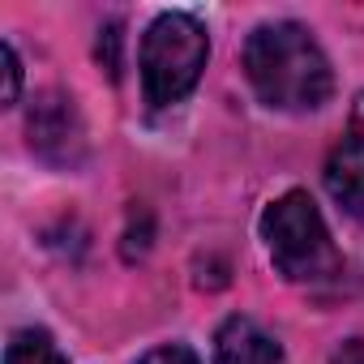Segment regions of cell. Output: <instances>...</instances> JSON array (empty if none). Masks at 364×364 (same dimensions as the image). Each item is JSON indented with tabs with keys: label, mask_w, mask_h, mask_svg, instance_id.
Returning a JSON list of instances; mask_svg holds the SVG:
<instances>
[{
	"label": "cell",
	"mask_w": 364,
	"mask_h": 364,
	"mask_svg": "<svg viewBox=\"0 0 364 364\" xmlns=\"http://www.w3.org/2000/svg\"><path fill=\"white\" fill-rule=\"evenodd\" d=\"M245 73L274 112H317L334 95V69L300 22H262L245 39Z\"/></svg>",
	"instance_id": "1"
},
{
	"label": "cell",
	"mask_w": 364,
	"mask_h": 364,
	"mask_svg": "<svg viewBox=\"0 0 364 364\" xmlns=\"http://www.w3.org/2000/svg\"><path fill=\"white\" fill-rule=\"evenodd\" d=\"M262 240H266L279 274L291 283H321V279H334L343 270V257L330 240V228L304 189H287L283 198H274L266 206Z\"/></svg>",
	"instance_id": "2"
},
{
	"label": "cell",
	"mask_w": 364,
	"mask_h": 364,
	"mask_svg": "<svg viewBox=\"0 0 364 364\" xmlns=\"http://www.w3.org/2000/svg\"><path fill=\"white\" fill-rule=\"evenodd\" d=\"M210 60V35L193 14H159L141 35V90L150 107L180 103Z\"/></svg>",
	"instance_id": "3"
},
{
	"label": "cell",
	"mask_w": 364,
	"mask_h": 364,
	"mask_svg": "<svg viewBox=\"0 0 364 364\" xmlns=\"http://www.w3.org/2000/svg\"><path fill=\"white\" fill-rule=\"evenodd\" d=\"M26 133H31V146L39 159L48 163H77L82 159V146H86V129H82V116L73 107L69 95L60 90H43L26 116Z\"/></svg>",
	"instance_id": "4"
},
{
	"label": "cell",
	"mask_w": 364,
	"mask_h": 364,
	"mask_svg": "<svg viewBox=\"0 0 364 364\" xmlns=\"http://www.w3.org/2000/svg\"><path fill=\"white\" fill-rule=\"evenodd\" d=\"M215 364H283V347L270 330H262L253 317H228L215 330Z\"/></svg>",
	"instance_id": "5"
},
{
	"label": "cell",
	"mask_w": 364,
	"mask_h": 364,
	"mask_svg": "<svg viewBox=\"0 0 364 364\" xmlns=\"http://www.w3.org/2000/svg\"><path fill=\"white\" fill-rule=\"evenodd\" d=\"M326 189H330V198L355 223H364V159L360 154H351L347 146H338L330 154V163H326Z\"/></svg>",
	"instance_id": "6"
},
{
	"label": "cell",
	"mask_w": 364,
	"mask_h": 364,
	"mask_svg": "<svg viewBox=\"0 0 364 364\" xmlns=\"http://www.w3.org/2000/svg\"><path fill=\"white\" fill-rule=\"evenodd\" d=\"M5 364H65V355H60V347H56V338H52L48 330L26 326V330H18V334L9 338Z\"/></svg>",
	"instance_id": "7"
},
{
	"label": "cell",
	"mask_w": 364,
	"mask_h": 364,
	"mask_svg": "<svg viewBox=\"0 0 364 364\" xmlns=\"http://www.w3.org/2000/svg\"><path fill=\"white\" fill-rule=\"evenodd\" d=\"M137 364H202L185 343H163V347H154V351H146Z\"/></svg>",
	"instance_id": "8"
},
{
	"label": "cell",
	"mask_w": 364,
	"mask_h": 364,
	"mask_svg": "<svg viewBox=\"0 0 364 364\" xmlns=\"http://www.w3.org/2000/svg\"><path fill=\"white\" fill-rule=\"evenodd\" d=\"M343 146L364 159V90H360L355 103H351V120H347V141H343Z\"/></svg>",
	"instance_id": "9"
},
{
	"label": "cell",
	"mask_w": 364,
	"mask_h": 364,
	"mask_svg": "<svg viewBox=\"0 0 364 364\" xmlns=\"http://www.w3.org/2000/svg\"><path fill=\"white\" fill-rule=\"evenodd\" d=\"M0 56H5V103L14 107L18 95H22V65H18V52H14L9 43L0 48Z\"/></svg>",
	"instance_id": "10"
},
{
	"label": "cell",
	"mask_w": 364,
	"mask_h": 364,
	"mask_svg": "<svg viewBox=\"0 0 364 364\" xmlns=\"http://www.w3.org/2000/svg\"><path fill=\"white\" fill-rule=\"evenodd\" d=\"M330 364H364V338H347V343L330 355Z\"/></svg>",
	"instance_id": "11"
}]
</instances>
